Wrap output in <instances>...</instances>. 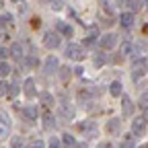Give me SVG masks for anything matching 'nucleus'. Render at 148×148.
<instances>
[{
    "label": "nucleus",
    "instance_id": "f03ea898",
    "mask_svg": "<svg viewBox=\"0 0 148 148\" xmlns=\"http://www.w3.org/2000/svg\"><path fill=\"white\" fill-rule=\"evenodd\" d=\"M60 43H62V39H60L58 33H51V31H49V33L43 35V45H45L47 49H56Z\"/></svg>",
    "mask_w": 148,
    "mask_h": 148
},
{
    "label": "nucleus",
    "instance_id": "aec40b11",
    "mask_svg": "<svg viewBox=\"0 0 148 148\" xmlns=\"http://www.w3.org/2000/svg\"><path fill=\"white\" fill-rule=\"evenodd\" d=\"M58 72H60V78H62V80H68V78H70V68H68V66L58 68Z\"/></svg>",
    "mask_w": 148,
    "mask_h": 148
},
{
    "label": "nucleus",
    "instance_id": "cd10ccee",
    "mask_svg": "<svg viewBox=\"0 0 148 148\" xmlns=\"http://www.w3.org/2000/svg\"><path fill=\"white\" fill-rule=\"evenodd\" d=\"M130 51H132V45H130V43H123V49H121V53H130Z\"/></svg>",
    "mask_w": 148,
    "mask_h": 148
},
{
    "label": "nucleus",
    "instance_id": "58836bf2",
    "mask_svg": "<svg viewBox=\"0 0 148 148\" xmlns=\"http://www.w3.org/2000/svg\"><path fill=\"white\" fill-rule=\"evenodd\" d=\"M142 148H148V146H142Z\"/></svg>",
    "mask_w": 148,
    "mask_h": 148
},
{
    "label": "nucleus",
    "instance_id": "2eb2a0df",
    "mask_svg": "<svg viewBox=\"0 0 148 148\" xmlns=\"http://www.w3.org/2000/svg\"><path fill=\"white\" fill-rule=\"evenodd\" d=\"M109 92H111V95H113V97H119L121 95V82H111V86H109Z\"/></svg>",
    "mask_w": 148,
    "mask_h": 148
},
{
    "label": "nucleus",
    "instance_id": "423d86ee",
    "mask_svg": "<svg viewBox=\"0 0 148 148\" xmlns=\"http://www.w3.org/2000/svg\"><path fill=\"white\" fill-rule=\"evenodd\" d=\"M119 23H121V27H125V29H132V27H134V23H136L134 12H123V14H121V18H119Z\"/></svg>",
    "mask_w": 148,
    "mask_h": 148
},
{
    "label": "nucleus",
    "instance_id": "4be33fe9",
    "mask_svg": "<svg viewBox=\"0 0 148 148\" xmlns=\"http://www.w3.org/2000/svg\"><path fill=\"white\" fill-rule=\"evenodd\" d=\"M105 62H107V56L105 53H97L95 56V66H103Z\"/></svg>",
    "mask_w": 148,
    "mask_h": 148
},
{
    "label": "nucleus",
    "instance_id": "4c0bfd02",
    "mask_svg": "<svg viewBox=\"0 0 148 148\" xmlns=\"http://www.w3.org/2000/svg\"><path fill=\"white\" fill-rule=\"evenodd\" d=\"M12 2H21V0H12Z\"/></svg>",
    "mask_w": 148,
    "mask_h": 148
},
{
    "label": "nucleus",
    "instance_id": "f3484780",
    "mask_svg": "<svg viewBox=\"0 0 148 148\" xmlns=\"http://www.w3.org/2000/svg\"><path fill=\"white\" fill-rule=\"evenodd\" d=\"M58 31H60L62 35H66V37H70V35H72V27H70V25H66V23H58Z\"/></svg>",
    "mask_w": 148,
    "mask_h": 148
},
{
    "label": "nucleus",
    "instance_id": "bb28decb",
    "mask_svg": "<svg viewBox=\"0 0 148 148\" xmlns=\"http://www.w3.org/2000/svg\"><path fill=\"white\" fill-rule=\"evenodd\" d=\"M6 90H8V84L0 82V95H6Z\"/></svg>",
    "mask_w": 148,
    "mask_h": 148
},
{
    "label": "nucleus",
    "instance_id": "20e7f679",
    "mask_svg": "<svg viewBox=\"0 0 148 148\" xmlns=\"http://www.w3.org/2000/svg\"><path fill=\"white\" fill-rule=\"evenodd\" d=\"M68 56H70L72 60H84V49L80 45H76V43H72L68 47Z\"/></svg>",
    "mask_w": 148,
    "mask_h": 148
},
{
    "label": "nucleus",
    "instance_id": "f704fd0d",
    "mask_svg": "<svg viewBox=\"0 0 148 148\" xmlns=\"http://www.w3.org/2000/svg\"><path fill=\"white\" fill-rule=\"evenodd\" d=\"M142 117H144V121H148V107L144 109V113H142Z\"/></svg>",
    "mask_w": 148,
    "mask_h": 148
},
{
    "label": "nucleus",
    "instance_id": "4468645a",
    "mask_svg": "<svg viewBox=\"0 0 148 148\" xmlns=\"http://www.w3.org/2000/svg\"><path fill=\"white\" fill-rule=\"evenodd\" d=\"M62 144H64L66 148H76V140H74L70 134H64V136H62Z\"/></svg>",
    "mask_w": 148,
    "mask_h": 148
},
{
    "label": "nucleus",
    "instance_id": "ddd939ff",
    "mask_svg": "<svg viewBox=\"0 0 148 148\" xmlns=\"http://www.w3.org/2000/svg\"><path fill=\"white\" fill-rule=\"evenodd\" d=\"M23 115L29 119V121H35L37 119V115H39V111H37V107H33V105H29V107H25V111H23Z\"/></svg>",
    "mask_w": 148,
    "mask_h": 148
},
{
    "label": "nucleus",
    "instance_id": "39448f33",
    "mask_svg": "<svg viewBox=\"0 0 148 148\" xmlns=\"http://www.w3.org/2000/svg\"><path fill=\"white\" fill-rule=\"evenodd\" d=\"M146 74V62L144 60H140V62H136L134 64V70H132V76H134V80H138V78H142Z\"/></svg>",
    "mask_w": 148,
    "mask_h": 148
},
{
    "label": "nucleus",
    "instance_id": "9b49d317",
    "mask_svg": "<svg viewBox=\"0 0 148 148\" xmlns=\"http://www.w3.org/2000/svg\"><path fill=\"white\" fill-rule=\"evenodd\" d=\"M119 125H121V121H119L117 117H111V119L107 121V132H109V134H119Z\"/></svg>",
    "mask_w": 148,
    "mask_h": 148
},
{
    "label": "nucleus",
    "instance_id": "7c9ffc66",
    "mask_svg": "<svg viewBox=\"0 0 148 148\" xmlns=\"http://www.w3.org/2000/svg\"><path fill=\"white\" fill-rule=\"evenodd\" d=\"M140 101H142V103H146V105H148V90H146V92H144V95H142V97H140Z\"/></svg>",
    "mask_w": 148,
    "mask_h": 148
},
{
    "label": "nucleus",
    "instance_id": "e433bc0d",
    "mask_svg": "<svg viewBox=\"0 0 148 148\" xmlns=\"http://www.w3.org/2000/svg\"><path fill=\"white\" fill-rule=\"evenodd\" d=\"M78 148H86V146H84V144H80V146H78Z\"/></svg>",
    "mask_w": 148,
    "mask_h": 148
},
{
    "label": "nucleus",
    "instance_id": "7ed1b4c3",
    "mask_svg": "<svg viewBox=\"0 0 148 148\" xmlns=\"http://www.w3.org/2000/svg\"><path fill=\"white\" fill-rule=\"evenodd\" d=\"M115 43H117V35L115 33H107V35L101 37V47L103 49H113Z\"/></svg>",
    "mask_w": 148,
    "mask_h": 148
},
{
    "label": "nucleus",
    "instance_id": "9d476101",
    "mask_svg": "<svg viewBox=\"0 0 148 148\" xmlns=\"http://www.w3.org/2000/svg\"><path fill=\"white\" fill-rule=\"evenodd\" d=\"M10 56H12L14 60H23V56H25L23 43H12V45H10Z\"/></svg>",
    "mask_w": 148,
    "mask_h": 148
},
{
    "label": "nucleus",
    "instance_id": "0eeeda50",
    "mask_svg": "<svg viewBox=\"0 0 148 148\" xmlns=\"http://www.w3.org/2000/svg\"><path fill=\"white\" fill-rule=\"evenodd\" d=\"M132 132H134L136 136H142V134L146 132V121H144V117L134 119V123H132Z\"/></svg>",
    "mask_w": 148,
    "mask_h": 148
},
{
    "label": "nucleus",
    "instance_id": "412c9836",
    "mask_svg": "<svg viewBox=\"0 0 148 148\" xmlns=\"http://www.w3.org/2000/svg\"><path fill=\"white\" fill-rule=\"evenodd\" d=\"M10 74V66L6 62H0V76H8Z\"/></svg>",
    "mask_w": 148,
    "mask_h": 148
},
{
    "label": "nucleus",
    "instance_id": "a211bd4d",
    "mask_svg": "<svg viewBox=\"0 0 148 148\" xmlns=\"http://www.w3.org/2000/svg\"><path fill=\"white\" fill-rule=\"evenodd\" d=\"M18 92H21V88H18V84H8V90H6V95L10 97V99H14Z\"/></svg>",
    "mask_w": 148,
    "mask_h": 148
},
{
    "label": "nucleus",
    "instance_id": "c9c22d12",
    "mask_svg": "<svg viewBox=\"0 0 148 148\" xmlns=\"http://www.w3.org/2000/svg\"><path fill=\"white\" fill-rule=\"evenodd\" d=\"M2 6H4V0H0V10H2Z\"/></svg>",
    "mask_w": 148,
    "mask_h": 148
},
{
    "label": "nucleus",
    "instance_id": "393cba45",
    "mask_svg": "<svg viewBox=\"0 0 148 148\" xmlns=\"http://www.w3.org/2000/svg\"><path fill=\"white\" fill-rule=\"evenodd\" d=\"M25 60H27V62H25V66H27V68H33V66H37V60H35V58H25Z\"/></svg>",
    "mask_w": 148,
    "mask_h": 148
},
{
    "label": "nucleus",
    "instance_id": "1a4fd4ad",
    "mask_svg": "<svg viewBox=\"0 0 148 148\" xmlns=\"http://www.w3.org/2000/svg\"><path fill=\"white\" fill-rule=\"evenodd\" d=\"M43 68H45V72H58V58H56V56H49V58H45V64H43Z\"/></svg>",
    "mask_w": 148,
    "mask_h": 148
},
{
    "label": "nucleus",
    "instance_id": "473e14b6",
    "mask_svg": "<svg viewBox=\"0 0 148 148\" xmlns=\"http://www.w3.org/2000/svg\"><path fill=\"white\" fill-rule=\"evenodd\" d=\"M51 6H53V8H62V2H58V0H53V2H51Z\"/></svg>",
    "mask_w": 148,
    "mask_h": 148
},
{
    "label": "nucleus",
    "instance_id": "2f4dec72",
    "mask_svg": "<svg viewBox=\"0 0 148 148\" xmlns=\"http://www.w3.org/2000/svg\"><path fill=\"white\" fill-rule=\"evenodd\" d=\"M97 148H113V146H111V144H109V142H101V144H99V146H97Z\"/></svg>",
    "mask_w": 148,
    "mask_h": 148
},
{
    "label": "nucleus",
    "instance_id": "6ab92c4d",
    "mask_svg": "<svg viewBox=\"0 0 148 148\" xmlns=\"http://www.w3.org/2000/svg\"><path fill=\"white\" fill-rule=\"evenodd\" d=\"M53 123H56L53 115H51V113H45V115H43V125H45L47 130H51V127H53Z\"/></svg>",
    "mask_w": 148,
    "mask_h": 148
},
{
    "label": "nucleus",
    "instance_id": "a878e982",
    "mask_svg": "<svg viewBox=\"0 0 148 148\" xmlns=\"http://www.w3.org/2000/svg\"><path fill=\"white\" fill-rule=\"evenodd\" d=\"M29 148H43V144H41L39 140H35V142H31V144H29Z\"/></svg>",
    "mask_w": 148,
    "mask_h": 148
},
{
    "label": "nucleus",
    "instance_id": "c756f323",
    "mask_svg": "<svg viewBox=\"0 0 148 148\" xmlns=\"http://www.w3.org/2000/svg\"><path fill=\"white\" fill-rule=\"evenodd\" d=\"M121 148H134V144L130 140H125V142H121Z\"/></svg>",
    "mask_w": 148,
    "mask_h": 148
},
{
    "label": "nucleus",
    "instance_id": "f8f14e48",
    "mask_svg": "<svg viewBox=\"0 0 148 148\" xmlns=\"http://www.w3.org/2000/svg\"><path fill=\"white\" fill-rule=\"evenodd\" d=\"M23 90H25V95H27V97H35V95H37V90H35V80H33V78H27Z\"/></svg>",
    "mask_w": 148,
    "mask_h": 148
},
{
    "label": "nucleus",
    "instance_id": "dca6fc26",
    "mask_svg": "<svg viewBox=\"0 0 148 148\" xmlns=\"http://www.w3.org/2000/svg\"><path fill=\"white\" fill-rule=\"evenodd\" d=\"M39 101H41L45 107H51V105H53V97L49 95V92H41V95H39Z\"/></svg>",
    "mask_w": 148,
    "mask_h": 148
},
{
    "label": "nucleus",
    "instance_id": "f257e3e1",
    "mask_svg": "<svg viewBox=\"0 0 148 148\" xmlns=\"http://www.w3.org/2000/svg\"><path fill=\"white\" fill-rule=\"evenodd\" d=\"M8 132H10V117L6 111L0 109V138H6Z\"/></svg>",
    "mask_w": 148,
    "mask_h": 148
},
{
    "label": "nucleus",
    "instance_id": "5701e85b",
    "mask_svg": "<svg viewBox=\"0 0 148 148\" xmlns=\"http://www.w3.org/2000/svg\"><path fill=\"white\" fill-rule=\"evenodd\" d=\"M60 113H62V115H64L66 119H70V117L74 115V111H72L70 107H62V109H60Z\"/></svg>",
    "mask_w": 148,
    "mask_h": 148
},
{
    "label": "nucleus",
    "instance_id": "b1692460",
    "mask_svg": "<svg viewBox=\"0 0 148 148\" xmlns=\"http://www.w3.org/2000/svg\"><path fill=\"white\" fill-rule=\"evenodd\" d=\"M47 146H49V148H62L64 144H62V140H58V138H51Z\"/></svg>",
    "mask_w": 148,
    "mask_h": 148
},
{
    "label": "nucleus",
    "instance_id": "72a5a7b5",
    "mask_svg": "<svg viewBox=\"0 0 148 148\" xmlns=\"http://www.w3.org/2000/svg\"><path fill=\"white\" fill-rule=\"evenodd\" d=\"M6 21H8V18H4V16H0V29L4 27V23H6Z\"/></svg>",
    "mask_w": 148,
    "mask_h": 148
},
{
    "label": "nucleus",
    "instance_id": "c85d7f7f",
    "mask_svg": "<svg viewBox=\"0 0 148 148\" xmlns=\"http://www.w3.org/2000/svg\"><path fill=\"white\" fill-rule=\"evenodd\" d=\"M8 53H10L8 49H4V47H0V60H2V58H6Z\"/></svg>",
    "mask_w": 148,
    "mask_h": 148
},
{
    "label": "nucleus",
    "instance_id": "6e6552de",
    "mask_svg": "<svg viewBox=\"0 0 148 148\" xmlns=\"http://www.w3.org/2000/svg\"><path fill=\"white\" fill-rule=\"evenodd\" d=\"M121 109H123V115H125V117L134 113V103H132V99H130L127 95L121 97Z\"/></svg>",
    "mask_w": 148,
    "mask_h": 148
}]
</instances>
